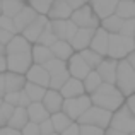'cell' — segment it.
Returning <instances> with one entry per match:
<instances>
[{
	"label": "cell",
	"mask_w": 135,
	"mask_h": 135,
	"mask_svg": "<svg viewBox=\"0 0 135 135\" xmlns=\"http://www.w3.org/2000/svg\"><path fill=\"white\" fill-rule=\"evenodd\" d=\"M89 98H91V104L99 106L103 109H108L111 113L125 103V96L116 89L115 84H106V82L99 84L89 94Z\"/></svg>",
	"instance_id": "6da1fadb"
},
{
	"label": "cell",
	"mask_w": 135,
	"mask_h": 135,
	"mask_svg": "<svg viewBox=\"0 0 135 135\" xmlns=\"http://www.w3.org/2000/svg\"><path fill=\"white\" fill-rule=\"evenodd\" d=\"M115 87L123 96H130L135 91V69L125 58L116 62V74H115Z\"/></svg>",
	"instance_id": "7a4b0ae2"
},
{
	"label": "cell",
	"mask_w": 135,
	"mask_h": 135,
	"mask_svg": "<svg viewBox=\"0 0 135 135\" xmlns=\"http://www.w3.org/2000/svg\"><path fill=\"white\" fill-rule=\"evenodd\" d=\"M133 50H135L133 38L122 36L118 33H113L108 36V53H106V56H109V58L122 60L127 56V53L133 51Z\"/></svg>",
	"instance_id": "3957f363"
},
{
	"label": "cell",
	"mask_w": 135,
	"mask_h": 135,
	"mask_svg": "<svg viewBox=\"0 0 135 135\" xmlns=\"http://www.w3.org/2000/svg\"><path fill=\"white\" fill-rule=\"evenodd\" d=\"M108 127H111V128H115V130H120V132H123V133L135 132V113L123 103L118 109H115V111L111 113Z\"/></svg>",
	"instance_id": "277c9868"
},
{
	"label": "cell",
	"mask_w": 135,
	"mask_h": 135,
	"mask_svg": "<svg viewBox=\"0 0 135 135\" xmlns=\"http://www.w3.org/2000/svg\"><path fill=\"white\" fill-rule=\"evenodd\" d=\"M109 118H111V111L91 104L75 122L79 123V125H94V127H99V128L104 130L106 127L109 125Z\"/></svg>",
	"instance_id": "5b68a950"
},
{
	"label": "cell",
	"mask_w": 135,
	"mask_h": 135,
	"mask_svg": "<svg viewBox=\"0 0 135 135\" xmlns=\"http://www.w3.org/2000/svg\"><path fill=\"white\" fill-rule=\"evenodd\" d=\"M91 106V98L89 94H80V96H75V98H65L62 103V111L69 116L70 120L75 122L84 111Z\"/></svg>",
	"instance_id": "8992f818"
},
{
	"label": "cell",
	"mask_w": 135,
	"mask_h": 135,
	"mask_svg": "<svg viewBox=\"0 0 135 135\" xmlns=\"http://www.w3.org/2000/svg\"><path fill=\"white\" fill-rule=\"evenodd\" d=\"M69 19L72 21L77 27H91V29H96V27L99 26V19H98V16L92 12L89 3H84V5L74 9Z\"/></svg>",
	"instance_id": "52a82bcc"
},
{
	"label": "cell",
	"mask_w": 135,
	"mask_h": 135,
	"mask_svg": "<svg viewBox=\"0 0 135 135\" xmlns=\"http://www.w3.org/2000/svg\"><path fill=\"white\" fill-rule=\"evenodd\" d=\"M7 60V70L16 74H26L27 69L33 65V58H31V50L29 51H17V53H5Z\"/></svg>",
	"instance_id": "ba28073f"
},
{
	"label": "cell",
	"mask_w": 135,
	"mask_h": 135,
	"mask_svg": "<svg viewBox=\"0 0 135 135\" xmlns=\"http://www.w3.org/2000/svg\"><path fill=\"white\" fill-rule=\"evenodd\" d=\"M48 24H50V27H51L56 40L70 41L77 31V26L70 19H48Z\"/></svg>",
	"instance_id": "9c48e42d"
},
{
	"label": "cell",
	"mask_w": 135,
	"mask_h": 135,
	"mask_svg": "<svg viewBox=\"0 0 135 135\" xmlns=\"http://www.w3.org/2000/svg\"><path fill=\"white\" fill-rule=\"evenodd\" d=\"M65 65H67V72H69V75L75 77V79H80V80L87 75L89 70H92V69L87 67V63L82 60V56L79 55V51H74L72 55L69 56V60L65 62Z\"/></svg>",
	"instance_id": "30bf717a"
},
{
	"label": "cell",
	"mask_w": 135,
	"mask_h": 135,
	"mask_svg": "<svg viewBox=\"0 0 135 135\" xmlns=\"http://www.w3.org/2000/svg\"><path fill=\"white\" fill-rule=\"evenodd\" d=\"M46 22H48V17L43 16V14H38V16L34 17V19L31 21V22L27 24V26L24 27V29L21 31L19 34H22V36L26 38V40L29 41L31 45H33V43H36V40H38V36H40V33L45 29Z\"/></svg>",
	"instance_id": "8fae6325"
},
{
	"label": "cell",
	"mask_w": 135,
	"mask_h": 135,
	"mask_svg": "<svg viewBox=\"0 0 135 135\" xmlns=\"http://www.w3.org/2000/svg\"><path fill=\"white\" fill-rule=\"evenodd\" d=\"M108 36H109V33H106L101 26H98L94 29V33H92V38H91L87 48L99 53L101 56H106V53H108Z\"/></svg>",
	"instance_id": "7c38bea8"
},
{
	"label": "cell",
	"mask_w": 135,
	"mask_h": 135,
	"mask_svg": "<svg viewBox=\"0 0 135 135\" xmlns=\"http://www.w3.org/2000/svg\"><path fill=\"white\" fill-rule=\"evenodd\" d=\"M116 62H118V60L109 58V56H104V58L101 60V63H99V65L94 69L96 72L99 74V77H101L103 82H106V84H115Z\"/></svg>",
	"instance_id": "4fadbf2b"
},
{
	"label": "cell",
	"mask_w": 135,
	"mask_h": 135,
	"mask_svg": "<svg viewBox=\"0 0 135 135\" xmlns=\"http://www.w3.org/2000/svg\"><path fill=\"white\" fill-rule=\"evenodd\" d=\"M89 7L92 9V12L98 16V19H104V17L115 14V7L118 3V0H87Z\"/></svg>",
	"instance_id": "5bb4252c"
},
{
	"label": "cell",
	"mask_w": 135,
	"mask_h": 135,
	"mask_svg": "<svg viewBox=\"0 0 135 135\" xmlns=\"http://www.w3.org/2000/svg\"><path fill=\"white\" fill-rule=\"evenodd\" d=\"M27 82L38 84V86L48 87V80H50V74L43 69V65H38V63H33V65L27 69V72L24 74Z\"/></svg>",
	"instance_id": "9a60e30c"
},
{
	"label": "cell",
	"mask_w": 135,
	"mask_h": 135,
	"mask_svg": "<svg viewBox=\"0 0 135 135\" xmlns=\"http://www.w3.org/2000/svg\"><path fill=\"white\" fill-rule=\"evenodd\" d=\"M41 103H43L45 109L51 115V113H56L62 109V103H63V98L62 94H60V91H55V89H50V87H46L45 91V96L43 99H41Z\"/></svg>",
	"instance_id": "2e32d148"
},
{
	"label": "cell",
	"mask_w": 135,
	"mask_h": 135,
	"mask_svg": "<svg viewBox=\"0 0 135 135\" xmlns=\"http://www.w3.org/2000/svg\"><path fill=\"white\" fill-rule=\"evenodd\" d=\"M92 33H94V29H91V27H77L75 34L69 41L70 46L74 48V51H80V50L87 48L91 38H92Z\"/></svg>",
	"instance_id": "e0dca14e"
},
{
	"label": "cell",
	"mask_w": 135,
	"mask_h": 135,
	"mask_svg": "<svg viewBox=\"0 0 135 135\" xmlns=\"http://www.w3.org/2000/svg\"><path fill=\"white\" fill-rule=\"evenodd\" d=\"M3 82H5V92H19L22 91L24 84H26V77L22 74L5 70L3 72Z\"/></svg>",
	"instance_id": "ac0fdd59"
},
{
	"label": "cell",
	"mask_w": 135,
	"mask_h": 135,
	"mask_svg": "<svg viewBox=\"0 0 135 135\" xmlns=\"http://www.w3.org/2000/svg\"><path fill=\"white\" fill-rule=\"evenodd\" d=\"M60 94L62 98H75V96H80L84 94V86H82V80L80 79H75V77H69L65 80L62 87H60Z\"/></svg>",
	"instance_id": "d6986e66"
},
{
	"label": "cell",
	"mask_w": 135,
	"mask_h": 135,
	"mask_svg": "<svg viewBox=\"0 0 135 135\" xmlns=\"http://www.w3.org/2000/svg\"><path fill=\"white\" fill-rule=\"evenodd\" d=\"M36 16H38V12H34V10L31 9L29 5H24L22 9H21L19 12H17L16 16L12 17L14 26H16V31H17V33H21V31H22L24 27H26Z\"/></svg>",
	"instance_id": "ffe728a7"
},
{
	"label": "cell",
	"mask_w": 135,
	"mask_h": 135,
	"mask_svg": "<svg viewBox=\"0 0 135 135\" xmlns=\"http://www.w3.org/2000/svg\"><path fill=\"white\" fill-rule=\"evenodd\" d=\"M70 14H72V9L63 0H53L46 12V17L48 19H69Z\"/></svg>",
	"instance_id": "44dd1931"
},
{
	"label": "cell",
	"mask_w": 135,
	"mask_h": 135,
	"mask_svg": "<svg viewBox=\"0 0 135 135\" xmlns=\"http://www.w3.org/2000/svg\"><path fill=\"white\" fill-rule=\"evenodd\" d=\"M26 113H27V120L29 122H34V123H40L46 120L50 116V113L45 109L43 103L41 101H33L26 106Z\"/></svg>",
	"instance_id": "7402d4cb"
},
{
	"label": "cell",
	"mask_w": 135,
	"mask_h": 135,
	"mask_svg": "<svg viewBox=\"0 0 135 135\" xmlns=\"http://www.w3.org/2000/svg\"><path fill=\"white\" fill-rule=\"evenodd\" d=\"M50 50H51V55L55 56V58L63 60V62H67L69 56L74 53V48L70 46V43L67 40H56L55 43L50 46Z\"/></svg>",
	"instance_id": "603a6c76"
},
{
	"label": "cell",
	"mask_w": 135,
	"mask_h": 135,
	"mask_svg": "<svg viewBox=\"0 0 135 135\" xmlns=\"http://www.w3.org/2000/svg\"><path fill=\"white\" fill-rule=\"evenodd\" d=\"M31 43L22 36V34H14L10 41L5 45V53H17V51H29Z\"/></svg>",
	"instance_id": "cb8c5ba5"
},
{
	"label": "cell",
	"mask_w": 135,
	"mask_h": 135,
	"mask_svg": "<svg viewBox=\"0 0 135 135\" xmlns=\"http://www.w3.org/2000/svg\"><path fill=\"white\" fill-rule=\"evenodd\" d=\"M27 122H29V120H27L26 108L16 106V108H14V111H12V115H10L9 120H7V127H10V128H16V130H21Z\"/></svg>",
	"instance_id": "d4e9b609"
},
{
	"label": "cell",
	"mask_w": 135,
	"mask_h": 135,
	"mask_svg": "<svg viewBox=\"0 0 135 135\" xmlns=\"http://www.w3.org/2000/svg\"><path fill=\"white\" fill-rule=\"evenodd\" d=\"M51 56L53 55H51L50 46H43V45H38V43L31 45V58H33V63L43 65L46 60H50Z\"/></svg>",
	"instance_id": "484cf974"
},
{
	"label": "cell",
	"mask_w": 135,
	"mask_h": 135,
	"mask_svg": "<svg viewBox=\"0 0 135 135\" xmlns=\"http://www.w3.org/2000/svg\"><path fill=\"white\" fill-rule=\"evenodd\" d=\"M115 14L122 19H130L135 16V2L133 0H118L115 7Z\"/></svg>",
	"instance_id": "4316f807"
},
{
	"label": "cell",
	"mask_w": 135,
	"mask_h": 135,
	"mask_svg": "<svg viewBox=\"0 0 135 135\" xmlns=\"http://www.w3.org/2000/svg\"><path fill=\"white\" fill-rule=\"evenodd\" d=\"M0 5H2L3 16L14 17L24 5H26V0H0Z\"/></svg>",
	"instance_id": "83f0119b"
},
{
	"label": "cell",
	"mask_w": 135,
	"mask_h": 135,
	"mask_svg": "<svg viewBox=\"0 0 135 135\" xmlns=\"http://www.w3.org/2000/svg\"><path fill=\"white\" fill-rule=\"evenodd\" d=\"M122 22H123L122 17H118L116 14H111V16H108V17H104V19L99 21V26H101L106 33L113 34V33H118V31H120Z\"/></svg>",
	"instance_id": "f1b7e54d"
},
{
	"label": "cell",
	"mask_w": 135,
	"mask_h": 135,
	"mask_svg": "<svg viewBox=\"0 0 135 135\" xmlns=\"http://www.w3.org/2000/svg\"><path fill=\"white\" fill-rule=\"evenodd\" d=\"M50 122H51V125H53V130H55V133H60L70 122H74V120H70L69 116H67L65 113L60 109V111L51 113V115H50Z\"/></svg>",
	"instance_id": "f546056e"
},
{
	"label": "cell",
	"mask_w": 135,
	"mask_h": 135,
	"mask_svg": "<svg viewBox=\"0 0 135 135\" xmlns=\"http://www.w3.org/2000/svg\"><path fill=\"white\" fill-rule=\"evenodd\" d=\"M22 91L26 92L27 98H29V99H31V103H33V101H41V99H43L46 87L38 86V84H33V82H27V80H26V84H24Z\"/></svg>",
	"instance_id": "4dcf8cb0"
},
{
	"label": "cell",
	"mask_w": 135,
	"mask_h": 135,
	"mask_svg": "<svg viewBox=\"0 0 135 135\" xmlns=\"http://www.w3.org/2000/svg\"><path fill=\"white\" fill-rule=\"evenodd\" d=\"M101 82H103V80H101V77H99V74L96 72L94 69H92V70H89V72H87V75L82 79L84 92H86V94H91V92L94 91V89H96V87H98Z\"/></svg>",
	"instance_id": "1f68e13d"
},
{
	"label": "cell",
	"mask_w": 135,
	"mask_h": 135,
	"mask_svg": "<svg viewBox=\"0 0 135 135\" xmlns=\"http://www.w3.org/2000/svg\"><path fill=\"white\" fill-rule=\"evenodd\" d=\"M79 55L82 56V60L87 63V67H89V69H96V67L101 63V60L104 58V56H101L99 53L92 51L91 48H84V50H80Z\"/></svg>",
	"instance_id": "d6a6232c"
},
{
	"label": "cell",
	"mask_w": 135,
	"mask_h": 135,
	"mask_svg": "<svg viewBox=\"0 0 135 135\" xmlns=\"http://www.w3.org/2000/svg\"><path fill=\"white\" fill-rule=\"evenodd\" d=\"M69 72L65 70H62V72H56V74H51L50 75V80H48V87L50 89H55V91H60V87L65 84V80L69 79Z\"/></svg>",
	"instance_id": "836d02e7"
},
{
	"label": "cell",
	"mask_w": 135,
	"mask_h": 135,
	"mask_svg": "<svg viewBox=\"0 0 135 135\" xmlns=\"http://www.w3.org/2000/svg\"><path fill=\"white\" fill-rule=\"evenodd\" d=\"M43 69L50 74V75H51V74H56V72L65 70L67 65H65V62H63V60H58V58H55V56H51L50 60H46V62L43 63Z\"/></svg>",
	"instance_id": "e575fe53"
},
{
	"label": "cell",
	"mask_w": 135,
	"mask_h": 135,
	"mask_svg": "<svg viewBox=\"0 0 135 135\" xmlns=\"http://www.w3.org/2000/svg\"><path fill=\"white\" fill-rule=\"evenodd\" d=\"M55 41H56L55 34H53V31H51V27H50V24L46 22L45 29L40 33V36H38L36 43H38V45H43V46H51Z\"/></svg>",
	"instance_id": "d590c367"
},
{
	"label": "cell",
	"mask_w": 135,
	"mask_h": 135,
	"mask_svg": "<svg viewBox=\"0 0 135 135\" xmlns=\"http://www.w3.org/2000/svg\"><path fill=\"white\" fill-rule=\"evenodd\" d=\"M51 2H53V0H26V5H29L34 12L46 16V12H48Z\"/></svg>",
	"instance_id": "8d00e7d4"
},
{
	"label": "cell",
	"mask_w": 135,
	"mask_h": 135,
	"mask_svg": "<svg viewBox=\"0 0 135 135\" xmlns=\"http://www.w3.org/2000/svg\"><path fill=\"white\" fill-rule=\"evenodd\" d=\"M118 34H122V36H128V38H133V34H135V19H133V17H130V19H123L122 26H120Z\"/></svg>",
	"instance_id": "74e56055"
},
{
	"label": "cell",
	"mask_w": 135,
	"mask_h": 135,
	"mask_svg": "<svg viewBox=\"0 0 135 135\" xmlns=\"http://www.w3.org/2000/svg\"><path fill=\"white\" fill-rule=\"evenodd\" d=\"M14 108H16V106H12V104H9V103L2 101V104H0V127H5L7 125V120H9V116L12 115Z\"/></svg>",
	"instance_id": "f35d334b"
},
{
	"label": "cell",
	"mask_w": 135,
	"mask_h": 135,
	"mask_svg": "<svg viewBox=\"0 0 135 135\" xmlns=\"http://www.w3.org/2000/svg\"><path fill=\"white\" fill-rule=\"evenodd\" d=\"M79 135H104V130L94 125H79Z\"/></svg>",
	"instance_id": "ab89813d"
},
{
	"label": "cell",
	"mask_w": 135,
	"mask_h": 135,
	"mask_svg": "<svg viewBox=\"0 0 135 135\" xmlns=\"http://www.w3.org/2000/svg\"><path fill=\"white\" fill-rule=\"evenodd\" d=\"M0 27H2V29L10 31L12 34H17V31H16V26H14L12 17H7V16H3V14H0Z\"/></svg>",
	"instance_id": "60d3db41"
},
{
	"label": "cell",
	"mask_w": 135,
	"mask_h": 135,
	"mask_svg": "<svg viewBox=\"0 0 135 135\" xmlns=\"http://www.w3.org/2000/svg\"><path fill=\"white\" fill-rule=\"evenodd\" d=\"M38 128H40V135H51V133H55L53 125H51V122H50V116L46 120H43V122L38 123Z\"/></svg>",
	"instance_id": "b9f144b4"
},
{
	"label": "cell",
	"mask_w": 135,
	"mask_h": 135,
	"mask_svg": "<svg viewBox=\"0 0 135 135\" xmlns=\"http://www.w3.org/2000/svg\"><path fill=\"white\" fill-rule=\"evenodd\" d=\"M21 135H40L38 123H34V122H27L26 125L21 128Z\"/></svg>",
	"instance_id": "7bdbcfd3"
},
{
	"label": "cell",
	"mask_w": 135,
	"mask_h": 135,
	"mask_svg": "<svg viewBox=\"0 0 135 135\" xmlns=\"http://www.w3.org/2000/svg\"><path fill=\"white\" fill-rule=\"evenodd\" d=\"M60 135H79V123L77 122H70L69 125L60 132Z\"/></svg>",
	"instance_id": "ee69618b"
},
{
	"label": "cell",
	"mask_w": 135,
	"mask_h": 135,
	"mask_svg": "<svg viewBox=\"0 0 135 135\" xmlns=\"http://www.w3.org/2000/svg\"><path fill=\"white\" fill-rule=\"evenodd\" d=\"M2 101L9 103L12 106H17V101H19V92H5L2 96Z\"/></svg>",
	"instance_id": "f6af8a7d"
},
{
	"label": "cell",
	"mask_w": 135,
	"mask_h": 135,
	"mask_svg": "<svg viewBox=\"0 0 135 135\" xmlns=\"http://www.w3.org/2000/svg\"><path fill=\"white\" fill-rule=\"evenodd\" d=\"M14 34L10 33V31H7V29H2L0 27V45H7L10 41V38H12Z\"/></svg>",
	"instance_id": "bcb514c9"
},
{
	"label": "cell",
	"mask_w": 135,
	"mask_h": 135,
	"mask_svg": "<svg viewBox=\"0 0 135 135\" xmlns=\"http://www.w3.org/2000/svg\"><path fill=\"white\" fill-rule=\"evenodd\" d=\"M29 103H31V99L27 98L26 92H24V91H19V101H17V106H21V108H26Z\"/></svg>",
	"instance_id": "7dc6e473"
},
{
	"label": "cell",
	"mask_w": 135,
	"mask_h": 135,
	"mask_svg": "<svg viewBox=\"0 0 135 135\" xmlns=\"http://www.w3.org/2000/svg\"><path fill=\"white\" fill-rule=\"evenodd\" d=\"M0 135H21V130L10 128V127H0Z\"/></svg>",
	"instance_id": "c3c4849f"
},
{
	"label": "cell",
	"mask_w": 135,
	"mask_h": 135,
	"mask_svg": "<svg viewBox=\"0 0 135 135\" xmlns=\"http://www.w3.org/2000/svg\"><path fill=\"white\" fill-rule=\"evenodd\" d=\"M104 135H127V133L120 132V130H115V128H111V127H106V128H104Z\"/></svg>",
	"instance_id": "681fc988"
},
{
	"label": "cell",
	"mask_w": 135,
	"mask_h": 135,
	"mask_svg": "<svg viewBox=\"0 0 135 135\" xmlns=\"http://www.w3.org/2000/svg\"><path fill=\"white\" fill-rule=\"evenodd\" d=\"M5 94V82H3V72H0V98Z\"/></svg>",
	"instance_id": "f907efd6"
},
{
	"label": "cell",
	"mask_w": 135,
	"mask_h": 135,
	"mask_svg": "<svg viewBox=\"0 0 135 135\" xmlns=\"http://www.w3.org/2000/svg\"><path fill=\"white\" fill-rule=\"evenodd\" d=\"M7 70V60L5 55H0V72H5Z\"/></svg>",
	"instance_id": "816d5d0a"
},
{
	"label": "cell",
	"mask_w": 135,
	"mask_h": 135,
	"mask_svg": "<svg viewBox=\"0 0 135 135\" xmlns=\"http://www.w3.org/2000/svg\"><path fill=\"white\" fill-rule=\"evenodd\" d=\"M0 55H5V45H0Z\"/></svg>",
	"instance_id": "f5cc1de1"
},
{
	"label": "cell",
	"mask_w": 135,
	"mask_h": 135,
	"mask_svg": "<svg viewBox=\"0 0 135 135\" xmlns=\"http://www.w3.org/2000/svg\"><path fill=\"white\" fill-rule=\"evenodd\" d=\"M0 14H2V5H0Z\"/></svg>",
	"instance_id": "db71d44e"
},
{
	"label": "cell",
	"mask_w": 135,
	"mask_h": 135,
	"mask_svg": "<svg viewBox=\"0 0 135 135\" xmlns=\"http://www.w3.org/2000/svg\"><path fill=\"white\" fill-rule=\"evenodd\" d=\"M82 2H84V3H87V0H82Z\"/></svg>",
	"instance_id": "11a10c76"
},
{
	"label": "cell",
	"mask_w": 135,
	"mask_h": 135,
	"mask_svg": "<svg viewBox=\"0 0 135 135\" xmlns=\"http://www.w3.org/2000/svg\"><path fill=\"white\" fill-rule=\"evenodd\" d=\"M51 135H60V133H51Z\"/></svg>",
	"instance_id": "9f6ffc18"
},
{
	"label": "cell",
	"mask_w": 135,
	"mask_h": 135,
	"mask_svg": "<svg viewBox=\"0 0 135 135\" xmlns=\"http://www.w3.org/2000/svg\"><path fill=\"white\" fill-rule=\"evenodd\" d=\"M0 104H2V98H0Z\"/></svg>",
	"instance_id": "6f0895ef"
}]
</instances>
